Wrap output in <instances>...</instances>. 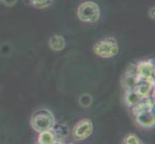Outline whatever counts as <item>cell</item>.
<instances>
[{"instance_id": "obj_9", "label": "cell", "mask_w": 155, "mask_h": 144, "mask_svg": "<svg viewBox=\"0 0 155 144\" xmlns=\"http://www.w3.org/2000/svg\"><path fill=\"white\" fill-rule=\"evenodd\" d=\"M48 44L53 51H62L66 47V40L60 35H54L49 39Z\"/></svg>"}, {"instance_id": "obj_7", "label": "cell", "mask_w": 155, "mask_h": 144, "mask_svg": "<svg viewBox=\"0 0 155 144\" xmlns=\"http://www.w3.org/2000/svg\"><path fill=\"white\" fill-rule=\"evenodd\" d=\"M154 88V81L151 80H147V79H142L139 77L138 82L136 84L135 90L138 92V94L141 96V97L145 98L150 96L152 90Z\"/></svg>"}, {"instance_id": "obj_10", "label": "cell", "mask_w": 155, "mask_h": 144, "mask_svg": "<svg viewBox=\"0 0 155 144\" xmlns=\"http://www.w3.org/2000/svg\"><path fill=\"white\" fill-rule=\"evenodd\" d=\"M142 99L143 97H141V96L138 94V92L135 89H127L125 91L124 102L128 107H130V108H132L133 106L138 104Z\"/></svg>"}, {"instance_id": "obj_15", "label": "cell", "mask_w": 155, "mask_h": 144, "mask_svg": "<svg viewBox=\"0 0 155 144\" xmlns=\"http://www.w3.org/2000/svg\"><path fill=\"white\" fill-rule=\"evenodd\" d=\"M18 0H2V2H4L5 5H7V6H13L15 3H17Z\"/></svg>"}, {"instance_id": "obj_13", "label": "cell", "mask_w": 155, "mask_h": 144, "mask_svg": "<svg viewBox=\"0 0 155 144\" xmlns=\"http://www.w3.org/2000/svg\"><path fill=\"white\" fill-rule=\"evenodd\" d=\"M79 103L82 107H85V108H88L93 103V98L92 96L88 93H85V94H82L80 96L79 98Z\"/></svg>"}, {"instance_id": "obj_11", "label": "cell", "mask_w": 155, "mask_h": 144, "mask_svg": "<svg viewBox=\"0 0 155 144\" xmlns=\"http://www.w3.org/2000/svg\"><path fill=\"white\" fill-rule=\"evenodd\" d=\"M38 143H40V144H54V143H57L54 133L52 132V130H46V131L40 132V135L38 137Z\"/></svg>"}, {"instance_id": "obj_8", "label": "cell", "mask_w": 155, "mask_h": 144, "mask_svg": "<svg viewBox=\"0 0 155 144\" xmlns=\"http://www.w3.org/2000/svg\"><path fill=\"white\" fill-rule=\"evenodd\" d=\"M134 69L131 71H126L124 79H122V86L124 88L127 90V89H134L136 87V84L138 82L139 76L136 74V70H135V66L133 67Z\"/></svg>"}, {"instance_id": "obj_4", "label": "cell", "mask_w": 155, "mask_h": 144, "mask_svg": "<svg viewBox=\"0 0 155 144\" xmlns=\"http://www.w3.org/2000/svg\"><path fill=\"white\" fill-rule=\"evenodd\" d=\"M94 131V125L92 120L85 118L78 121L72 130L73 138L76 141H82L87 139L89 136H92Z\"/></svg>"}, {"instance_id": "obj_16", "label": "cell", "mask_w": 155, "mask_h": 144, "mask_svg": "<svg viewBox=\"0 0 155 144\" xmlns=\"http://www.w3.org/2000/svg\"><path fill=\"white\" fill-rule=\"evenodd\" d=\"M149 17H150V18L154 19V7H151L149 10Z\"/></svg>"}, {"instance_id": "obj_14", "label": "cell", "mask_w": 155, "mask_h": 144, "mask_svg": "<svg viewBox=\"0 0 155 144\" xmlns=\"http://www.w3.org/2000/svg\"><path fill=\"white\" fill-rule=\"evenodd\" d=\"M124 143H125V144H140L142 142L140 140V138H139L136 135L129 134L124 138Z\"/></svg>"}, {"instance_id": "obj_1", "label": "cell", "mask_w": 155, "mask_h": 144, "mask_svg": "<svg viewBox=\"0 0 155 144\" xmlns=\"http://www.w3.org/2000/svg\"><path fill=\"white\" fill-rule=\"evenodd\" d=\"M56 120L53 114L47 109L36 110L31 116V126L36 132L51 130L55 127Z\"/></svg>"}, {"instance_id": "obj_2", "label": "cell", "mask_w": 155, "mask_h": 144, "mask_svg": "<svg viewBox=\"0 0 155 144\" xmlns=\"http://www.w3.org/2000/svg\"><path fill=\"white\" fill-rule=\"evenodd\" d=\"M93 51L100 58L109 59L119 53V43L114 37H107L94 44Z\"/></svg>"}, {"instance_id": "obj_5", "label": "cell", "mask_w": 155, "mask_h": 144, "mask_svg": "<svg viewBox=\"0 0 155 144\" xmlns=\"http://www.w3.org/2000/svg\"><path fill=\"white\" fill-rule=\"evenodd\" d=\"M135 70H136V74L140 78L154 81L155 67H154V63L152 60L141 61L137 62L135 66Z\"/></svg>"}, {"instance_id": "obj_6", "label": "cell", "mask_w": 155, "mask_h": 144, "mask_svg": "<svg viewBox=\"0 0 155 144\" xmlns=\"http://www.w3.org/2000/svg\"><path fill=\"white\" fill-rule=\"evenodd\" d=\"M138 125L143 128H152L155 124V116L153 110H146L134 114Z\"/></svg>"}, {"instance_id": "obj_3", "label": "cell", "mask_w": 155, "mask_h": 144, "mask_svg": "<svg viewBox=\"0 0 155 144\" xmlns=\"http://www.w3.org/2000/svg\"><path fill=\"white\" fill-rule=\"evenodd\" d=\"M77 18L82 22H97L100 18V10L98 5L93 1H86L81 3L77 8Z\"/></svg>"}, {"instance_id": "obj_12", "label": "cell", "mask_w": 155, "mask_h": 144, "mask_svg": "<svg viewBox=\"0 0 155 144\" xmlns=\"http://www.w3.org/2000/svg\"><path fill=\"white\" fill-rule=\"evenodd\" d=\"M28 1L32 6L35 7L36 9L42 10V9H46L49 6H51L54 0H28Z\"/></svg>"}]
</instances>
